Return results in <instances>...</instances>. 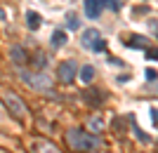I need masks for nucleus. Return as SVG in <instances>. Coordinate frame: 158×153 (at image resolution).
<instances>
[{"instance_id":"7ed1b4c3","label":"nucleus","mask_w":158,"mask_h":153,"mask_svg":"<svg viewBox=\"0 0 158 153\" xmlns=\"http://www.w3.org/2000/svg\"><path fill=\"white\" fill-rule=\"evenodd\" d=\"M2 101H5V106L10 108V113H12L14 118H26L28 108H26V104H24L14 92H5V94H2Z\"/></svg>"},{"instance_id":"f8f14e48","label":"nucleus","mask_w":158,"mask_h":153,"mask_svg":"<svg viewBox=\"0 0 158 153\" xmlns=\"http://www.w3.org/2000/svg\"><path fill=\"white\" fill-rule=\"evenodd\" d=\"M87 127H90V132H102L104 130V120L99 118V115H94V118L87 120Z\"/></svg>"},{"instance_id":"f3484780","label":"nucleus","mask_w":158,"mask_h":153,"mask_svg":"<svg viewBox=\"0 0 158 153\" xmlns=\"http://www.w3.org/2000/svg\"><path fill=\"white\" fill-rule=\"evenodd\" d=\"M102 5L109 7V10H113V12H118L120 10V0H102Z\"/></svg>"},{"instance_id":"6e6552de","label":"nucleus","mask_w":158,"mask_h":153,"mask_svg":"<svg viewBox=\"0 0 158 153\" xmlns=\"http://www.w3.org/2000/svg\"><path fill=\"white\" fill-rule=\"evenodd\" d=\"M10 57H12V61L17 66H24V64H26V52H24V47H12V50H10Z\"/></svg>"},{"instance_id":"2eb2a0df","label":"nucleus","mask_w":158,"mask_h":153,"mask_svg":"<svg viewBox=\"0 0 158 153\" xmlns=\"http://www.w3.org/2000/svg\"><path fill=\"white\" fill-rule=\"evenodd\" d=\"M66 26L71 28V31H78V28H80V19L73 12H69V14H66Z\"/></svg>"},{"instance_id":"f257e3e1","label":"nucleus","mask_w":158,"mask_h":153,"mask_svg":"<svg viewBox=\"0 0 158 153\" xmlns=\"http://www.w3.org/2000/svg\"><path fill=\"white\" fill-rule=\"evenodd\" d=\"M66 144H69L73 151H92V148L99 146V139L92 137L90 132H85V130L73 127V130L66 132Z\"/></svg>"},{"instance_id":"ddd939ff","label":"nucleus","mask_w":158,"mask_h":153,"mask_svg":"<svg viewBox=\"0 0 158 153\" xmlns=\"http://www.w3.org/2000/svg\"><path fill=\"white\" fill-rule=\"evenodd\" d=\"M66 40H69V38H66L64 31H54L50 42H52V47H61V45H66Z\"/></svg>"},{"instance_id":"0eeeda50","label":"nucleus","mask_w":158,"mask_h":153,"mask_svg":"<svg viewBox=\"0 0 158 153\" xmlns=\"http://www.w3.org/2000/svg\"><path fill=\"white\" fill-rule=\"evenodd\" d=\"M102 10H104L102 0H85V14L90 17V19H99Z\"/></svg>"},{"instance_id":"dca6fc26","label":"nucleus","mask_w":158,"mask_h":153,"mask_svg":"<svg viewBox=\"0 0 158 153\" xmlns=\"http://www.w3.org/2000/svg\"><path fill=\"white\" fill-rule=\"evenodd\" d=\"M33 68H45V64H47V59H45V54H35L33 57Z\"/></svg>"},{"instance_id":"423d86ee","label":"nucleus","mask_w":158,"mask_h":153,"mask_svg":"<svg viewBox=\"0 0 158 153\" xmlns=\"http://www.w3.org/2000/svg\"><path fill=\"white\" fill-rule=\"evenodd\" d=\"M31 148H33V153H59V148L47 139H35Z\"/></svg>"},{"instance_id":"a211bd4d","label":"nucleus","mask_w":158,"mask_h":153,"mask_svg":"<svg viewBox=\"0 0 158 153\" xmlns=\"http://www.w3.org/2000/svg\"><path fill=\"white\" fill-rule=\"evenodd\" d=\"M146 59L158 61V47H146Z\"/></svg>"},{"instance_id":"39448f33","label":"nucleus","mask_w":158,"mask_h":153,"mask_svg":"<svg viewBox=\"0 0 158 153\" xmlns=\"http://www.w3.org/2000/svg\"><path fill=\"white\" fill-rule=\"evenodd\" d=\"M57 75H59V80L64 83V85H71L73 78L78 75V68H76L73 61H61L59 66H57Z\"/></svg>"},{"instance_id":"6ab92c4d","label":"nucleus","mask_w":158,"mask_h":153,"mask_svg":"<svg viewBox=\"0 0 158 153\" xmlns=\"http://www.w3.org/2000/svg\"><path fill=\"white\" fill-rule=\"evenodd\" d=\"M144 75H146V80H156V78H158V73L153 71V68H146V73H144Z\"/></svg>"},{"instance_id":"9d476101","label":"nucleus","mask_w":158,"mask_h":153,"mask_svg":"<svg viewBox=\"0 0 158 153\" xmlns=\"http://www.w3.org/2000/svg\"><path fill=\"white\" fill-rule=\"evenodd\" d=\"M26 24H28V28H31V31H35V28H40V24H43V21H40V14L38 12H26Z\"/></svg>"},{"instance_id":"aec40b11","label":"nucleus","mask_w":158,"mask_h":153,"mask_svg":"<svg viewBox=\"0 0 158 153\" xmlns=\"http://www.w3.org/2000/svg\"><path fill=\"white\" fill-rule=\"evenodd\" d=\"M151 118H153V123L158 125V108H153V111H151Z\"/></svg>"},{"instance_id":"20e7f679","label":"nucleus","mask_w":158,"mask_h":153,"mask_svg":"<svg viewBox=\"0 0 158 153\" xmlns=\"http://www.w3.org/2000/svg\"><path fill=\"white\" fill-rule=\"evenodd\" d=\"M83 47H87V50H94V52H102L104 50V40H102V35H99L97 28H87V31H83Z\"/></svg>"},{"instance_id":"f03ea898","label":"nucleus","mask_w":158,"mask_h":153,"mask_svg":"<svg viewBox=\"0 0 158 153\" xmlns=\"http://www.w3.org/2000/svg\"><path fill=\"white\" fill-rule=\"evenodd\" d=\"M19 75H21V80H24L28 87H33V90H43V92H50V90H52V80H50V75L28 73V71H21Z\"/></svg>"},{"instance_id":"9b49d317","label":"nucleus","mask_w":158,"mask_h":153,"mask_svg":"<svg viewBox=\"0 0 158 153\" xmlns=\"http://www.w3.org/2000/svg\"><path fill=\"white\" fill-rule=\"evenodd\" d=\"M125 45L132 47V50H139V47H146V38H142V35H130V38L125 40Z\"/></svg>"},{"instance_id":"4468645a","label":"nucleus","mask_w":158,"mask_h":153,"mask_svg":"<svg viewBox=\"0 0 158 153\" xmlns=\"http://www.w3.org/2000/svg\"><path fill=\"white\" fill-rule=\"evenodd\" d=\"M92 78H94V68L90 66V64L80 68V80H83V83H92Z\"/></svg>"},{"instance_id":"1a4fd4ad","label":"nucleus","mask_w":158,"mask_h":153,"mask_svg":"<svg viewBox=\"0 0 158 153\" xmlns=\"http://www.w3.org/2000/svg\"><path fill=\"white\" fill-rule=\"evenodd\" d=\"M104 99H106L104 92H99V90H90V92H85V101H87V104H94V106H97V104H102Z\"/></svg>"}]
</instances>
